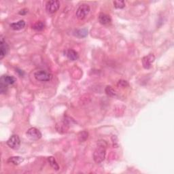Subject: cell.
Here are the masks:
<instances>
[{
	"label": "cell",
	"instance_id": "obj_14",
	"mask_svg": "<svg viewBox=\"0 0 174 174\" xmlns=\"http://www.w3.org/2000/svg\"><path fill=\"white\" fill-rule=\"evenodd\" d=\"M24 161V159L21 156H12L8 159V163H13L14 165H18Z\"/></svg>",
	"mask_w": 174,
	"mask_h": 174
},
{
	"label": "cell",
	"instance_id": "obj_2",
	"mask_svg": "<svg viewBox=\"0 0 174 174\" xmlns=\"http://www.w3.org/2000/svg\"><path fill=\"white\" fill-rule=\"evenodd\" d=\"M90 11V6L86 4V3H83L78 7V8L76 10V17L78 20H84L88 15Z\"/></svg>",
	"mask_w": 174,
	"mask_h": 174
},
{
	"label": "cell",
	"instance_id": "obj_3",
	"mask_svg": "<svg viewBox=\"0 0 174 174\" xmlns=\"http://www.w3.org/2000/svg\"><path fill=\"white\" fill-rule=\"evenodd\" d=\"M34 77L38 81L48 82L52 79L53 76L45 70H38L34 73Z\"/></svg>",
	"mask_w": 174,
	"mask_h": 174
},
{
	"label": "cell",
	"instance_id": "obj_17",
	"mask_svg": "<svg viewBox=\"0 0 174 174\" xmlns=\"http://www.w3.org/2000/svg\"><path fill=\"white\" fill-rule=\"evenodd\" d=\"M89 137V133L86 131H82L78 134V140L80 142H84Z\"/></svg>",
	"mask_w": 174,
	"mask_h": 174
},
{
	"label": "cell",
	"instance_id": "obj_16",
	"mask_svg": "<svg viewBox=\"0 0 174 174\" xmlns=\"http://www.w3.org/2000/svg\"><path fill=\"white\" fill-rule=\"evenodd\" d=\"M48 161L51 167H52L54 170H56V171H58L59 169V166L57 163V161L55 160L53 156H49L48 158Z\"/></svg>",
	"mask_w": 174,
	"mask_h": 174
},
{
	"label": "cell",
	"instance_id": "obj_18",
	"mask_svg": "<svg viewBox=\"0 0 174 174\" xmlns=\"http://www.w3.org/2000/svg\"><path fill=\"white\" fill-rule=\"evenodd\" d=\"M44 27H45L44 23L42 21H38L32 26V29H34L35 31H42L44 29Z\"/></svg>",
	"mask_w": 174,
	"mask_h": 174
},
{
	"label": "cell",
	"instance_id": "obj_4",
	"mask_svg": "<svg viewBox=\"0 0 174 174\" xmlns=\"http://www.w3.org/2000/svg\"><path fill=\"white\" fill-rule=\"evenodd\" d=\"M26 136L30 140L36 141L42 137V133L38 129L35 127H31L27 130V131L26 132Z\"/></svg>",
	"mask_w": 174,
	"mask_h": 174
},
{
	"label": "cell",
	"instance_id": "obj_20",
	"mask_svg": "<svg viewBox=\"0 0 174 174\" xmlns=\"http://www.w3.org/2000/svg\"><path fill=\"white\" fill-rule=\"evenodd\" d=\"M105 91L106 94L108 95L111 96V97L116 96V93L115 90H114V89L112 88V86H106V88L105 89Z\"/></svg>",
	"mask_w": 174,
	"mask_h": 174
},
{
	"label": "cell",
	"instance_id": "obj_7",
	"mask_svg": "<svg viewBox=\"0 0 174 174\" xmlns=\"http://www.w3.org/2000/svg\"><path fill=\"white\" fill-rule=\"evenodd\" d=\"M155 60V57L153 54H149L146 56L144 57L142 59V65L144 69H148L150 68H151L152 64L154 63Z\"/></svg>",
	"mask_w": 174,
	"mask_h": 174
},
{
	"label": "cell",
	"instance_id": "obj_15",
	"mask_svg": "<svg viewBox=\"0 0 174 174\" xmlns=\"http://www.w3.org/2000/svg\"><path fill=\"white\" fill-rule=\"evenodd\" d=\"M74 35L79 38H85L88 35V30L85 28L82 29H76L74 31Z\"/></svg>",
	"mask_w": 174,
	"mask_h": 174
},
{
	"label": "cell",
	"instance_id": "obj_9",
	"mask_svg": "<svg viewBox=\"0 0 174 174\" xmlns=\"http://www.w3.org/2000/svg\"><path fill=\"white\" fill-rule=\"evenodd\" d=\"M69 127V122L67 120H63L62 122H59L56 125V129L59 133H65L67 131Z\"/></svg>",
	"mask_w": 174,
	"mask_h": 174
},
{
	"label": "cell",
	"instance_id": "obj_19",
	"mask_svg": "<svg viewBox=\"0 0 174 174\" xmlns=\"http://www.w3.org/2000/svg\"><path fill=\"white\" fill-rule=\"evenodd\" d=\"M114 6L116 8V9H122L125 7V1H114Z\"/></svg>",
	"mask_w": 174,
	"mask_h": 174
},
{
	"label": "cell",
	"instance_id": "obj_5",
	"mask_svg": "<svg viewBox=\"0 0 174 174\" xmlns=\"http://www.w3.org/2000/svg\"><path fill=\"white\" fill-rule=\"evenodd\" d=\"M60 8V2L57 0H51L47 2L46 4V10L47 13L53 14L59 9Z\"/></svg>",
	"mask_w": 174,
	"mask_h": 174
},
{
	"label": "cell",
	"instance_id": "obj_11",
	"mask_svg": "<svg viewBox=\"0 0 174 174\" xmlns=\"http://www.w3.org/2000/svg\"><path fill=\"white\" fill-rule=\"evenodd\" d=\"M99 22H100L101 25H108L110 23H111L112 19L110 18L109 15L106 14L105 13H100L99 15Z\"/></svg>",
	"mask_w": 174,
	"mask_h": 174
},
{
	"label": "cell",
	"instance_id": "obj_10",
	"mask_svg": "<svg viewBox=\"0 0 174 174\" xmlns=\"http://www.w3.org/2000/svg\"><path fill=\"white\" fill-rule=\"evenodd\" d=\"M15 82L16 79L13 76H8V75H3L1 77V79H0V83L7 86L13 84Z\"/></svg>",
	"mask_w": 174,
	"mask_h": 174
},
{
	"label": "cell",
	"instance_id": "obj_1",
	"mask_svg": "<svg viewBox=\"0 0 174 174\" xmlns=\"http://www.w3.org/2000/svg\"><path fill=\"white\" fill-rule=\"evenodd\" d=\"M107 144L104 140L98 141L97 147L93 153V159L96 163L100 164L104 161L106 155Z\"/></svg>",
	"mask_w": 174,
	"mask_h": 174
},
{
	"label": "cell",
	"instance_id": "obj_21",
	"mask_svg": "<svg viewBox=\"0 0 174 174\" xmlns=\"http://www.w3.org/2000/svg\"><path fill=\"white\" fill-rule=\"evenodd\" d=\"M118 86L120 87H122V88H125V87H126L129 86V83L126 82V80H120L118 81Z\"/></svg>",
	"mask_w": 174,
	"mask_h": 174
},
{
	"label": "cell",
	"instance_id": "obj_8",
	"mask_svg": "<svg viewBox=\"0 0 174 174\" xmlns=\"http://www.w3.org/2000/svg\"><path fill=\"white\" fill-rule=\"evenodd\" d=\"M0 45H1V47H0V59H2L3 57H6V55H7L8 53L9 46L2 37L1 38V41H0Z\"/></svg>",
	"mask_w": 174,
	"mask_h": 174
},
{
	"label": "cell",
	"instance_id": "obj_13",
	"mask_svg": "<svg viewBox=\"0 0 174 174\" xmlns=\"http://www.w3.org/2000/svg\"><path fill=\"white\" fill-rule=\"evenodd\" d=\"M10 26L13 30L18 31V30H21V29H23L25 27V21H23V20H20L19 21H18L17 23H12Z\"/></svg>",
	"mask_w": 174,
	"mask_h": 174
},
{
	"label": "cell",
	"instance_id": "obj_6",
	"mask_svg": "<svg viewBox=\"0 0 174 174\" xmlns=\"http://www.w3.org/2000/svg\"><path fill=\"white\" fill-rule=\"evenodd\" d=\"M7 144L13 150H18L21 146V140L17 135H13L7 141Z\"/></svg>",
	"mask_w": 174,
	"mask_h": 174
},
{
	"label": "cell",
	"instance_id": "obj_12",
	"mask_svg": "<svg viewBox=\"0 0 174 174\" xmlns=\"http://www.w3.org/2000/svg\"><path fill=\"white\" fill-rule=\"evenodd\" d=\"M65 55H66V57L71 61H76L79 58L78 53L76 50H74L73 49L67 50L66 51H65Z\"/></svg>",
	"mask_w": 174,
	"mask_h": 174
},
{
	"label": "cell",
	"instance_id": "obj_22",
	"mask_svg": "<svg viewBox=\"0 0 174 174\" xmlns=\"http://www.w3.org/2000/svg\"><path fill=\"white\" fill-rule=\"evenodd\" d=\"M27 13H28V10L25 8V9H23L21 10V11L19 12V14H21V15H25Z\"/></svg>",
	"mask_w": 174,
	"mask_h": 174
}]
</instances>
